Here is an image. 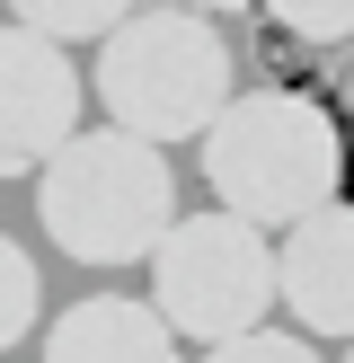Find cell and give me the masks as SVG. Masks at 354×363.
<instances>
[{
	"mask_svg": "<svg viewBox=\"0 0 354 363\" xmlns=\"http://www.w3.org/2000/svg\"><path fill=\"white\" fill-rule=\"evenodd\" d=\"M204 363H319V354H310V337H292V328H248V337H230V346H204Z\"/></svg>",
	"mask_w": 354,
	"mask_h": 363,
	"instance_id": "11",
	"label": "cell"
},
{
	"mask_svg": "<svg viewBox=\"0 0 354 363\" xmlns=\"http://www.w3.org/2000/svg\"><path fill=\"white\" fill-rule=\"evenodd\" d=\"M346 106H354V53H346Z\"/></svg>",
	"mask_w": 354,
	"mask_h": 363,
	"instance_id": "13",
	"label": "cell"
},
{
	"mask_svg": "<svg viewBox=\"0 0 354 363\" xmlns=\"http://www.w3.org/2000/svg\"><path fill=\"white\" fill-rule=\"evenodd\" d=\"M230 89V27L186 0H142L115 35H98V106L142 142H204Z\"/></svg>",
	"mask_w": 354,
	"mask_h": 363,
	"instance_id": "2",
	"label": "cell"
},
{
	"mask_svg": "<svg viewBox=\"0 0 354 363\" xmlns=\"http://www.w3.org/2000/svg\"><path fill=\"white\" fill-rule=\"evenodd\" d=\"M133 9H142V0H9L18 27L53 35V45H71V35H115Z\"/></svg>",
	"mask_w": 354,
	"mask_h": 363,
	"instance_id": "8",
	"label": "cell"
},
{
	"mask_svg": "<svg viewBox=\"0 0 354 363\" xmlns=\"http://www.w3.org/2000/svg\"><path fill=\"white\" fill-rule=\"evenodd\" d=\"M204 186L257 230H292L346 195V133L301 89H239L204 133Z\"/></svg>",
	"mask_w": 354,
	"mask_h": 363,
	"instance_id": "1",
	"label": "cell"
},
{
	"mask_svg": "<svg viewBox=\"0 0 354 363\" xmlns=\"http://www.w3.org/2000/svg\"><path fill=\"white\" fill-rule=\"evenodd\" d=\"M257 18L292 45H354V0H257Z\"/></svg>",
	"mask_w": 354,
	"mask_h": 363,
	"instance_id": "10",
	"label": "cell"
},
{
	"mask_svg": "<svg viewBox=\"0 0 354 363\" xmlns=\"http://www.w3.org/2000/svg\"><path fill=\"white\" fill-rule=\"evenodd\" d=\"M275 275H283V311L301 319V337L354 346V204L346 195L275 240Z\"/></svg>",
	"mask_w": 354,
	"mask_h": 363,
	"instance_id": "6",
	"label": "cell"
},
{
	"mask_svg": "<svg viewBox=\"0 0 354 363\" xmlns=\"http://www.w3.org/2000/svg\"><path fill=\"white\" fill-rule=\"evenodd\" d=\"M80 133V62L35 27H0V177H35Z\"/></svg>",
	"mask_w": 354,
	"mask_h": 363,
	"instance_id": "5",
	"label": "cell"
},
{
	"mask_svg": "<svg viewBox=\"0 0 354 363\" xmlns=\"http://www.w3.org/2000/svg\"><path fill=\"white\" fill-rule=\"evenodd\" d=\"M35 319H45V275H35V257L0 230V354H9Z\"/></svg>",
	"mask_w": 354,
	"mask_h": 363,
	"instance_id": "9",
	"label": "cell"
},
{
	"mask_svg": "<svg viewBox=\"0 0 354 363\" xmlns=\"http://www.w3.org/2000/svg\"><path fill=\"white\" fill-rule=\"evenodd\" d=\"M186 9H204V18H222V27H230V18H239V9H257V0H186Z\"/></svg>",
	"mask_w": 354,
	"mask_h": 363,
	"instance_id": "12",
	"label": "cell"
},
{
	"mask_svg": "<svg viewBox=\"0 0 354 363\" xmlns=\"http://www.w3.org/2000/svg\"><path fill=\"white\" fill-rule=\"evenodd\" d=\"M35 213H45V240L80 266H151V248L177 222L169 151L124 133V124L71 133L35 169Z\"/></svg>",
	"mask_w": 354,
	"mask_h": 363,
	"instance_id": "3",
	"label": "cell"
},
{
	"mask_svg": "<svg viewBox=\"0 0 354 363\" xmlns=\"http://www.w3.org/2000/svg\"><path fill=\"white\" fill-rule=\"evenodd\" d=\"M45 363H177V328L159 319V301L98 293L45 328Z\"/></svg>",
	"mask_w": 354,
	"mask_h": 363,
	"instance_id": "7",
	"label": "cell"
},
{
	"mask_svg": "<svg viewBox=\"0 0 354 363\" xmlns=\"http://www.w3.org/2000/svg\"><path fill=\"white\" fill-rule=\"evenodd\" d=\"M151 301L186 346H230V337L266 328L283 301L275 240L239 213H177L169 240L151 248Z\"/></svg>",
	"mask_w": 354,
	"mask_h": 363,
	"instance_id": "4",
	"label": "cell"
},
{
	"mask_svg": "<svg viewBox=\"0 0 354 363\" xmlns=\"http://www.w3.org/2000/svg\"><path fill=\"white\" fill-rule=\"evenodd\" d=\"M346 363H354V346H346Z\"/></svg>",
	"mask_w": 354,
	"mask_h": 363,
	"instance_id": "14",
	"label": "cell"
}]
</instances>
